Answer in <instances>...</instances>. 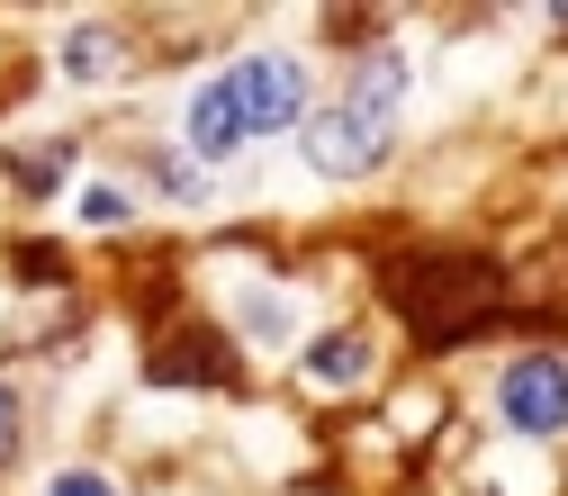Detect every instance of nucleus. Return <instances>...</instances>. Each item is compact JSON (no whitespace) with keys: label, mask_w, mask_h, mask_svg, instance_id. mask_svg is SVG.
Listing matches in <instances>:
<instances>
[{"label":"nucleus","mask_w":568,"mask_h":496,"mask_svg":"<svg viewBox=\"0 0 568 496\" xmlns=\"http://www.w3.org/2000/svg\"><path fill=\"white\" fill-rule=\"evenodd\" d=\"M388 298L406 307V325L424 343H469V334H487L496 316H506L496 307L506 280H496L487 253H397L388 262Z\"/></svg>","instance_id":"obj_1"},{"label":"nucleus","mask_w":568,"mask_h":496,"mask_svg":"<svg viewBox=\"0 0 568 496\" xmlns=\"http://www.w3.org/2000/svg\"><path fill=\"white\" fill-rule=\"evenodd\" d=\"M397 100H406V63H397V54H371L362 73H352V91L307 118V163L334 172V181L379 172L388 145H397Z\"/></svg>","instance_id":"obj_2"},{"label":"nucleus","mask_w":568,"mask_h":496,"mask_svg":"<svg viewBox=\"0 0 568 496\" xmlns=\"http://www.w3.org/2000/svg\"><path fill=\"white\" fill-rule=\"evenodd\" d=\"M235 109H244V135H280V126H298L307 118V73L290 54H244L235 73H226Z\"/></svg>","instance_id":"obj_3"},{"label":"nucleus","mask_w":568,"mask_h":496,"mask_svg":"<svg viewBox=\"0 0 568 496\" xmlns=\"http://www.w3.org/2000/svg\"><path fill=\"white\" fill-rule=\"evenodd\" d=\"M496 415H506L515 434H568V362L524 352V362L496 379Z\"/></svg>","instance_id":"obj_4"},{"label":"nucleus","mask_w":568,"mask_h":496,"mask_svg":"<svg viewBox=\"0 0 568 496\" xmlns=\"http://www.w3.org/2000/svg\"><path fill=\"white\" fill-rule=\"evenodd\" d=\"M145 371H154L163 388H226V379H235V352L207 334V325H172V334L145 352Z\"/></svg>","instance_id":"obj_5"},{"label":"nucleus","mask_w":568,"mask_h":496,"mask_svg":"<svg viewBox=\"0 0 568 496\" xmlns=\"http://www.w3.org/2000/svg\"><path fill=\"white\" fill-rule=\"evenodd\" d=\"M190 145H199V163H226V154L244 145V109H235L226 82H207V91L190 100Z\"/></svg>","instance_id":"obj_6"},{"label":"nucleus","mask_w":568,"mask_h":496,"mask_svg":"<svg viewBox=\"0 0 568 496\" xmlns=\"http://www.w3.org/2000/svg\"><path fill=\"white\" fill-rule=\"evenodd\" d=\"M362 371H371V334H352V325L325 334V343L307 352V379H316V388H352Z\"/></svg>","instance_id":"obj_7"},{"label":"nucleus","mask_w":568,"mask_h":496,"mask_svg":"<svg viewBox=\"0 0 568 496\" xmlns=\"http://www.w3.org/2000/svg\"><path fill=\"white\" fill-rule=\"evenodd\" d=\"M244 334H253V343H290V334H298V298L253 290V298H244Z\"/></svg>","instance_id":"obj_8"},{"label":"nucleus","mask_w":568,"mask_h":496,"mask_svg":"<svg viewBox=\"0 0 568 496\" xmlns=\"http://www.w3.org/2000/svg\"><path fill=\"white\" fill-rule=\"evenodd\" d=\"M109 63H118V37L109 28H82L73 45H63V73H109Z\"/></svg>","instance_id":"obj_9"},{"label":"nucleus","mask_w":568,"mask_h":496,"mask_svg":"<svg viewBox=\"0 0 568 496\" xmlns=\"http://www.w3.org/2000/svg\"><path fill=\"white\" fill-rule=\"evenodd\" d=\"M63 163H73V154H54V145H45V154H19V190H54Z\"/></svg>","instance_id":"obj_10"},{"label":"nucleus","mask_w":568,"mask_h":496,"mask_svg":"<svg viewBox=\"0 0 568 496\" xmlns=\"http://www.w3.org/2000/svg\"><path fill=\"white\" fill-rule=\"evenodd\" d=\"M45 496H118V487H109L100 469H54V487H45Z\"/></svg>","instance_id":"obj_11"},{"label":"nucleus","mask_w":568,"mask_h":496,"mask_svg":"<svg viewBox=\"0 0 568 496\" xmlns=\"http://www.w3.org/2000/svg\"><path fill=\"white\" fill-rule=\"evenodd\" d=\"M154 181H163V190H172V199H199V181H190V172H181V154H154Z\"/></svg>","instance_id":"obj_12"},{"label":"nucleus","mask_w":568,"mask_h":496,"mask_svg":"<svg viewBox=\"0 0 568 496\" xmlns=\"http://www.w3.org/2000/svg\"><path fill=\"white\" fill-rule=\"evenodd\" d=\"M82 217H91V226H118V217H126V199H118V190H91V199H82Z\"/></svg>","instance_id":"obj_13"},{"label":"nucleus","mask_w":568,"mask_h":496,"mask_svg":"<svg viewBox=\"0 0 568 496\" xmlns=\"http://www.w3.org/2000/svg\"><path fill=\"white\" fill-rule=\"evenodd\" d=\"M10 452H19V397L0 388V460H10Z\"/></svg>","instance_id":"obj_14"},{"label":"nucleus","mask_w":568,"mask_h":496,"mask_svg":"<svg viewBox=\"0 0 568 496\" xmlns=\"http://www.w3.org/2000/svg\"><path fill=\"white\" fill-rule=\"evenodd\" d=\"M541 19H559V28H568V0H559V10H541Z\"/></svg>","instance_id":"obj_15"}]
</instances>
